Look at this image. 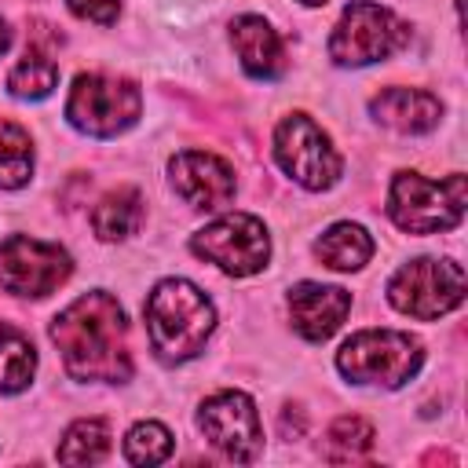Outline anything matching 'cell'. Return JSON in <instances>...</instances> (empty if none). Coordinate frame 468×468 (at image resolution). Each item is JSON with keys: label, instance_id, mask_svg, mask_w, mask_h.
<instances>
[{"label": "cell", "instance_id": "obj_3", "mask_svg": "<svg viewBox=\"0 0 468 468\" xmlns=\"http://www.w3.org/2000/svg\"><path fill=\"white\" fill-rule=\"evenodd\" d=\"M424 366V344L402 329H358L336 351V369L362 388H402Z\"/></svg>", "mask_w": 468, "mask_h": 468}, {"label": "cell", "instance_id": "obj_17", "mask_svg": "<svg viewBox=\"0 0 468 468\" xmlns=\"http://www.w3.org/2000/svg\"><path fill=\"white\" fill-rule=\"evenodd\" d=\"M143 216H146L143 194L135 186H117L102 194L99 205L91 208V230L99 234V241H124L143 227Z\"/></svg>", "mask_w": 468, "mask_h": 468}, {"label": "cell", "instance_id": "obj_15", "mask_svg": "<svg viewBox=\"0 0 468 468\" xmlns=\"http://www.w3.org/2000/svg\"><path fill=\"white\" fill-rule=\"evenodd\" d=\"M369 113L377 124L399 132V135H424L431 128H439L442 121V102L439 95L424 91V88H384L369 99Z\"/></svg>", "mask_w": 468, "mask_h": 468}, {"label": "cell", "instance_id": "obj_25", "mask_svg": "<svg viewBox=\"0 0 468 468\" xmlns=\"http://www.w3.org/2000/svg\"><path fill=\"white\" fill-rule=\"evenodd\" d=\"M7 48H11V26H7L4 18H0V55H4Z\"/></svg>", "mask_w": 468, "mask_h": 468}, {"label": "cell", "instance_id": "obj_22", "mask_svg": "<svg viewBox=\"0 0 468 468\" xmlns=\"http://www.w3.org/2000/svg\"><path fill=\"white\" fill-rule=\"evenodd\" d=\"M55 84H58V66H55L51 55L40 51V48H29V51L11 66V73H7V91H11L15 99H29V102L48 99V95L55 91Z\"/></svg>", "mask_w": 468, "mask_h": 468}, {"label": "cell", "instance_id": "obj_19", "mask_svg": "<svg viewBox=\"0 0 468 468\" xmlns=\"http://www.w3.org/2000/svg\"><path fill=\"white\" fill-rule=\"evenodd\" d=\"M373 424L358 413H344L336 417L329 428H325V439H322V457L329 464H351V461H362L369 450H373Z\"/></svg>", "mask_w": 468, "mask_h": 468}, {"label": "cell", "instance_id": "obj_11", "mask_svg": "<svg viewBox=\"0 0 468 468\" xmlns=\"http://www.w3.org/2000/svg\"><path fill=\"white\" fill-rule=\"evenodd\" d=\"M197 428L201 435L238 464H252L263 453V428L256 402L245 391H216L201 402L197 410Z\"/></svg>", "mask_w": 468, "mask_h": 468}, {"label": "cell", "instance_id": "obj_26", "mask_svg": "<svg viewBox=\"0 0 468 468\" xmlns=\"http://www.w3.org/2000/svg\"><path fill=\"white\" fill-rule=\"evenodd\" d=\"M300 4H303V7H322L325 0H300Z\"/></svg>", "mask_w": 468, "mask_h": 468}, {"label": "cell", "instance_id": "obj_16", "mask_svg": "<svg viewBox=\"0 0 468 468\" xmlns=\"http://www.w3.org/2000/svg\"><path fill=\"white\" fill-rule=\"evenodd\" d=\"M314 256L329 267V271H362L373 260V238L362 223H333L322 230V238L314 241Z\"/></svg>", "mask_w": 468, "mask_h": 468}, {"label": "cell", "instance_id": "obj_24", "mask_svg": "<svg viewBox=\"0 0 468 468\" xmlns=\"http://www.w3.org/2000/svg\"><path fill=\"white\" fill-rule=\"evenodd\" d=\"M66 7L77 18L95 22V26H113L121 15V0H66Z\"/></svg>", "mask_w": 468, "mask_h": 468}, {"label": "cell", "instance_id": "obj_7", "mask_svg": "<svg viewBox=\"0 0 468 468\" xmlns=\"http://www.w3.org/2000/svg\"><path fill=\"white\" fill-rule=\"evenodd\" d=\"M464 267L450 256H417L388 278V303L417 322H435L464 303Z\"/></svg>", "mask_w": 468, "mask_h": 468}, {"label": "cell", "instance_id": "obj_8", "mask_svg": "<svg viewBox=\"0 0 468 468\" xmlns=\"http://www.w3.org/2000/svg\"><path fill=\"white\" fill-rule=\"evenodd\" d=\"M190 252L230 278H249L267 267L271 234L252 212H227L190 234Z\"/></svg>", "mask_w": 468, "mask_h": 468}, {"label": "cell", "instance_id": "obj_13", "mask_svg": "<svg viewBox=\"0 0 468 468\" xmlns=\"http://www.w3.org/2000/svg\"><path fill=\"white\" fill-rule=\"evenodd\" d=\"M347 311H351V292L340 289V285L296 282L289 289V318H292V329L303 340H311V344L329 340L344 325Z\"/></svg>", "mask_w": 468, "mask_h": 468}, {"label": "cell", "instance_id": "obj_2", "mask_svg": "<svg viewBox=\"0 0 468 468\" xmlns=\"http://www.w3.org/2000/svg\"><path fill=\"white\" fill-rule=\"evenodd\" d=\"M143 314H146L150 347L168 366L190 362L216 329L212 300L186 278H161L150 289Z\"/></svg>", "mask_w": 468, "mask_h": 468}, {"label": "cell", "instance_id": "obj_21", "mask_svg": "<svg viewBox=\"0 0 468 468\" xmlns=\"http://www.w3.org/2000/svg\"><path fill=\"white\" fill-rule=\"evenodd\" d=\"M33 139L22 124L0 117V190H18L33 179Z\"/></svg>", "mask_w": 468, "mask_h": 468}, {"label": "cell", "instance_id": "obj_23", "mask_svg": "<svg viewBox=\"0 0 468 468\" xmlns=\"http://www.w3.org/2000/svg\"><path fill=\"white\" fill-rule=\"evenodd\" d=\"M168 453H172V431L161 420H139L128 428V435H124V461L128 464L150 468V464L168 461Z\"/></svg>", "mask_w": 468, "mask_h": 468}, {"label": "cell", "instance_id": "obj_14", "mask_svg": "<svg viewBox=\"0 0 468 468\" xmlns=\"http://www.w3.org/2000/svg\"><path fill=\"white\" fill-rule=\"evenodd\" d=\"M230 44H234V55H238L241 69L252 80H278L289 66L285 44L263 15H238L230 22Z\"/></svg>", "mask_w": 468, "mask_h": 468}, {"label": "cell", "instance_id": "obj_1", "mask_svg": "<svg viewBox=\"0 0 468 468\" xmlns=\"http://www.w3.org/2000/svg\"><path fill=\"white\" fill-rule=\"evenodd\" d=\"M51 344L73 380L124 384L132 380L128 318L113 292L91 289L51 318Z\"/></svg>", "mask_w": 468, "mask_h": 468}, {"label": "cell", "instance_id": "obj_20", "mask_svg": "<svg viewBox=\"0 0 468 468\" xmlns=\"http://www.w3.org/2000/svg\"><path fill=\"white\" fill-rule=\"evenodd\" d=\"M110 420L102 417H80L66 428L58 442V461L62 464H99L110 453Z\"/></svg>", "mask_w": 468, "mask_h": 468}, {"label": "cell", "instance_id": "obj_6", "mask_svg": "<svg viewBox=\"0 0 468 468\" xmlns=\"http://www.w3.org/2000/svg\"><path fill=\"white\" fill-rule=\"evenodd\" d=\"M143 113V91L135 80L117 73H77L66 95V121L91 135L113 139L128 132Z\"/></svg>", "mask_w": 468, "mask_h": 468}, {"label": "cell", "instance_id": "obj_5", "mask_svg": "<svg viewBox=\"0 0 468 468\" xmlns=\"http://www.w3.org/2000/svg\"><path fill=\"white\" fill-rule=\"evenodd\" d=\"M406 44H410V26L391 7L373 0H351L329 33V58L344 69H358L391 58Z\"/></svg>", "mask_w": 468, "mask_h": 468}, {"label": "cell", "instance_id": "obj_18", "mask_svg": "<svg viewBox=\"0 0 468 468\" xmlns=\"http://www.w3.org/2000/svg\"><path fill=\"white\" fill-rule=\"evenodd\" d=\"M37 373V347L33 340L11 325L0 322V395H18L33 384Z\"/></svg>", "mask_w": 468, "mask_h": 468}, {"label": "cell", "instance_id": "obj_9", "mask_svg": "<svg viewBox=\"0 0 468 468\" xmlns=\"http://www.w3.org/2000/svg\"><path fill=\"white\" fill-rule=\"evenodd\" d=\"M274 161L303 190H329L344 172V157L336 154L333 139L314 124V117H307L300 110L278 121Z\"/></svg>", "mask_w": 468, "mask_h": 468}, {"label": "cell", "instance_id": "obj_10", "mask_svg": "<svg viewBox=\"0 0 468 468\" xmlns=\"http://www.w3.org/2000/svg\"><path fill=\"white\" fill-rule=\"evenodd\" d=\"M73 274V256L62 245L11 234L0 241V285L11 296H51Z\"/></svg>", "mask_w": 468, "mask_h": 468}, {"label": "cell", "instance_id": "obj_4", "mask_svg": "<svg viewBox=\"0 0 468 468\" xmlns=\"http://www.w3.org/2000/svg\"><path fill=\"white\" fill-rule=\"evenodd\" d=\"M388 216L406 234L453 230L464 219V176L428 179L420 172H395L388 186Z\"/></svg>", "mask_w": 468, "mask_h": 468}, {"label": "cell", "instance_id": "obj_12", "mask_svg": "<svg viewBox=\"0 0 468 468\" xmlns=\"http://www.w3.org/2000/svg\"><path fill=\"white\" fill-rule=\"evenodd\" d=\"M168 183L190 208H205V212L230 205L238 190L234 168L208 150H179L168 161Z\"/></svg>", "mask_w": 468, "mask_h": 468}]
</instances>
